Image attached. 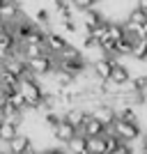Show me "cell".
I'll use <instances>...</instances> for the list:
<instances>
[{
  "instance_id": "cell-22",
  "label": "cell",
  "mask_w": 147,
  "mask_h": 154,
  "mask_svg": "<svg viewBox=\"0 0 147 154\" xmlns=\"http://www.w3.org/2000/svg\"><path fill=\"white\" fill-rule=\"evenodd\" d=\"M108 35L115 39V42L127 39V28H124V23H113V21H108Z\"/></svg>"
},
{
  "instance_id": "cell-30",
  "label": "cell",
  "mask_w": 147,
  "mask_h": 154,
  "mask_svg": "<svg viewBox=\"0 0 147 154\" xmlns=\"http://www.w3.org/2000/svg\"><path fill=\"white\" fill-rule=\"evenodd\" d=\"M136 7H140L142 12H147V0H136Z\"/></svg>"
},
{
  "instance_id": "cell-17",
  "label": "cell",
  "mask_w": 147,
  "mask_h": 154,
  "mask_svg": "<svg viewBox=\"0 0 147 154\" xmlns=\"http://www.w3.org/2000/svg\"><path fill=\"white\" fill-rule=\"evenodd\" d=\"M87 145H90V154H108L106 136H94V138H87Z\"/></svg>"
},
{
  "instance_id": "cell-20",
  "label": "cell",
  "mask_w": 147,
  "mask_h": 154,
  "mask_svg": "<svg viewBox=\"0 0 147 154\" xmlns=\"http://www.w3.org/2000/svg\"><path fill=\"white\" fill-rule=\"evenodd\" d=\"M133 60H147V37H138L133 42V53H131Z\"/></svg>"
},
{
  "instance_id": "cell-11",
  "label": "cell",
  "mask_w": 147,
  "mask_h": 154,
  "mask_svg": "<svg viewBox=\"0 0 147 154\" xmlns=\"http://www.w3.org/2000/svg\"><path fill=\"white\" fill-rule=\"evenodd\" d=\"M7 149L14 152V154H32V140L28 138V136L19 134L12 143H7Z\"/></svg>"
},
{
  "instance_id": "cell-12",
  "label": "cell",
  "mask_w": 147,
  "mask_h": 154,
  "mask_svg": "<svg viewBox=\"0 0 147 154\" xmlns=\"http://www.w3.org/2000/svg\"><path fill=\"white\" fill-rule=\"evenodd\" d=\"M67 46H69V44H67V39H64L62 35H58V32H48V35H46V48H48L53 55L62 53Z\"/></svg>"
},
{
  "instance_id": "cell-19",
  "label": "cell",
  "mask_w": 147,
  "mask_h": 154,
  "mask_svg": "<svg viewBox=\"0 0 147 154\" xmlns=\"http://www.w3.org/2000/svg\"><path fill=\"white\" fill-rule=\"evenodd\" d=\"M5 99H9V101H12V103H14V106H16V108H19V110H21V113H26V110H28V108H32L30 103H28V99H26V94H23V92H21V90H14V92H12V94H9V97H5Z\"/></svg>"
},
{
  "instance_id": "cell-4",
  "label": "cell",
  "mask_w": 147,
  "mask_h": 154,
  "mask_svg": "<svg viewBox=\"0 0 147 154\" xmlns=\"http://www.w3.org/2000/svg\"><path fill=\"white\" fill-rule=\"evenodd\" d=\"M90 113H92V117H96L99 122H103L108 129L113 127V124H115V120H117V110H115V106H113V103H96Z\"/></svg>"
},
{
  "instance_id": "cell-7",
  "label": "cell",
  "mask_w": 147,
  "mask_h": 154,
  "mask_svg": "<svg viewBox=\"0 0 147 154\" xmlns=\"http://www.w3.org/2000/svg\"><path fill=\"white\" fill-rule=\"evenodd\" d=\"M21 16H23V12H21V7H19V0H5L2 2V7H0V21L2 23L12 26L14 21H19Z\"/></svg>"
},
{
  "instance_id": "cell-14",
  "label": "cell",
  "mask_w": 147,
  "mask_h": 154,
  "mask_svg": "<svg viewBox=\"0 0 147 154\" xmlns=\"http://www.w3.org/2000/svg\"><path fill=\"white\" fill-rule=\"evenodd\" d=\"M103 16H101V12H99V9H94V7H92V9H87V12L83 14V23H85V32H92L94 30V28H99L103 23Z\"/></svg>"
},
{
  "instance_id": "cell-3",
  "label": "cell",
  "mask_w": 147,
  "mask_h": 154,
  "mask_svg": "<svg viewBox=\"0 0 147 154\" xmlns=\"http://www.w3.org/2000/svg\"><path fill=\"white\" fill-rule=\"evenodd\" d=\"M110 131L115 136H120L122 143H133V140H138V138H142L138 122H129V120H120V117H117L115 124L110 127Z\"/></svg>"
},
{
  "instance_id": "cell-9",
  "label": "cell",
  "mask_w": 147,
  "mask_h": 154,
  "mask_svg": "<svg viewBox=\"0 0 147 154\" xmlns=\"http://www.w3.org/2000/svg\"><path fill=\"white\" fill-rule=\"evenodd\" d=\"M87 115H90V110H85V108H81V106H71V108H67L64 110V120L67 122H71L74 127L81 131L83 129V124H85V120H87Z\"/></svg>"
},
{
  "instance_id": "cell-32",
  "label": "cell",
  "mask_w": 147,
  "mask_h": 154,
  "mask_svg": "<svg viewBox=\"0 0 147 154\" xmlns=\"http://www.w3.org/2000/svg\"><path fill=\"white\" fill-rule=\"evenodd\" d=\"M0 69H2V60H0Z\"/></svg>"
},
{
  "instance_id": "cell-8",
  "label": "cell",
  "mask_w": 147,
  "mask_h": 154,
  "mask_svg": "<svg viewBox=\"0 0 147 154\" xmlns=\"http://www.w3.org/2000/svg\"><path fill=\"white\" fill-rule=\"evenodd\" d=\"M81 134H85L87 138H94V136H106L108 134V127L103 122H99L96 117H92V113L87 115V120H85L83 129H81Z\"/></svg>"
},
{
  "instance_id": "cell-24",
  "label": "cell",
  "mask_w": 147,
  "mask_h": 154,
  "mask_svg": "<svg viewBox=\"0 0 147 154\" xmlns=\"http://www.w3.org/2000/svg\"><path fill=\"white\" fill-rule=\"evenodd\" d=\"M96 2H99V0H71V5L76 7V9H81V12H87V9H92Z\"/></svg>"
},
{
  "instance_id": "cell-33",
  "label": "cell",
  "mask_w": 147,
  "mask_h": 154,
  "mask_svg": "<svg viewBox=\"0 0 147 154\" xmlns=\"http://www.w3.org/2000/svg\"><path fill=\"white\" fill-rule=\"evenodd\" d=\"M7 152H9V149H7ZM9 154H14V152H9Z\"/></svg>"
},
{
  "instance_id": "cell-31",
  "label": "cell",
  "mask_w": 147,
  "mask_h": 154,
  "mask_svg": "<svg viewBox=\"0 0 147 154\" xmlns=\"http://www.w3.org/2000/svg\"><path fill=\"white\" fill-rule=\"evenodd\" d=\"M142 103H145V108H147V92H145V101H142Z\"/></svg>"
},
{
  "instance_id": "cell-27",
  "label": "cell",
  "mask_w": 147,
  "mask_h": 154,
  "mask_svg": "<svg viewBox=\"0 0 147 154\" xmlns=\"http://www.w3.org/2000/svg\"><path fill=\"white\" fill-rule=\"evenodd\" d=\"M62 28H64L67 32H74V35L78 32V23H76L74 19H67V21H62Z\"/></svg>"
},
{
  "instance_id": "cell-23",
  "label": "cell",
  "mask_w": 147,
  "mask_h": 154,
  "mask_svg": "<svg viewBox=\"0 0 147 154\" xmlns=\"http://www.w3.org/2000/svg\"><path fill=\"white\" fill-rule=\"evenodd\" d=\"M55 58H58V62H64V60H78V58H83V53L78 51L76 46H71V44H69L62 53H58Z\"/></svg>"
},
{
  "instance_id": "cell-25",
  "label": "cell",
  "mask_w": 147,
  "mask_h": 154,
  "mask_svg": "<svg viewBox=\"0 0 147 154\" xmlns=\"http://www.w3.org/2000/svg\"><path fill=\"white\" fill-rule=\"evenodd\" d=\"M35 21H37V23H41V26H48V21H51V14H48V9L39 7L37 14H35Z\"/></svg>"
},
{
  "instance_id": "cell-18",
  "label": "cell",
  "mask_w": 147,
  "mask_h": 154,
  "mask_svg": "<svg viewBox=\"0 0 147 154\" xmlns=\"http://www.w3.org/2000/svg\"><path fill=\"white\" fill-rule=\"evenodd\" d=\"M53 5H55V12L60 14V19L67 21V19H74V5H71V0H53Z\"/></svg>"
},
{
  "instance_id": "cell-13",
  "label": "cell",
  "mask_w": 147,
  "mask_h": 154,
  "mask_svg": "<svg viewBox=\"0 0 147 154\" xmlns=\"http://www.w3.org/2000/svg\"><path fill=\"white\" fill-rule=\"evenodd\" d=\"M19 53L23 55L26 60H32V58H39V55H44V53H51L46 48V44H21ZM53 55V53H51Z\"/></svg>"
},
{
  "instance_id": "cell-15",
  "label": "cell",
  "mask_w": 147,
  "mask_h": 154,
  "mask_svg": "<svg viewBox=\"0 0 147 154\" xmlns=\"http://www.w3.org/2000/svg\"><path fill=\"white\" fill-rule=\"evenodd\" d=\"M67 147H69V152H71V154H90L87 136L78 131V134H76V138H74L71 143H67Z\"/></svg>"
},
{
  "instance_id": "cell-26",
  "label": "cell",
  "mask_w": 147,
  "mask_h": 154,
  "mask_svg": "<svg viewBox=\"0 0 147 154\" xmlns=\"http://www.w3.org/2000/svg\"><path fill=\"white\" fill-rule=\"evenodd\" d=\"M44 120H46V124H48V127H55V124L60 122V120H62V115H58V113H55V110H46V115H44Z\"/></svg>"
},
{
  "instance_id": "cell-2",
  "label": "cell",
  "mask_w": 147,
  "mask_h": 154,
  "mask_svg": "<svg viewBox=\"0 0 147 154\" xmlns=\"http://www.w3.org/2000/svg\"><path fill=\"white\" fill-rule=\"evenodd\" d=\"M55 55H51V53H44V55H39V58H32L28 60V67H30V74L32 76H51L53 71L58 69V64H55Z\"/></svg>"
},
{
  "instance_id": "cell-1",
  "label": "cell",
  "mask_w": 147,
  "mask_h": 154,
  "mask_svg": "<svg viewBox=\"0 0 147 154\" xmlns=\"http://www.w3.org/2000/svg\"><path fill=\"white\" fill-rule=\"evenodd\" d=\"M19 90L26 94L28 103L32 106V110H39L41 108V101H44V94L46 92L41 90V83L37 81V76H23L19 83Z\"/></svg>"
},
{
  "instance_id": "cell-5",
  "label": "cell",
  "mask_w": 147,
  "mask_h": 154,
  "mask_svg": "<svg viewBox=\"0 0 147 154\" xmlns=\"http://www.w3.org/2000/svg\"><path fill=\"white\" fill-rule=\"evenodd\" d=\"M115 62H117V60H110V58H106V55L92 62V71H94V76H96V81H99V83H101V81H110Z\"/></svg>"
},
{
  "instance_id": "cell-6",
  "label": "cell",
  "mask_w": 147,
  "mask_h": 154,
  "mask_svg": "<svg viewBox=\"0 0 147 154\" xmlns=\"http://www.w3.org/2000/svg\"><path fill=\"white\" fill-rule=\"evenodd\" d=\"M76 134H78V129L74 127L71 122H67L64 117L53 127V136H55V140H58V143H71L74 138H76Z\"/></svg>"
},
{
  "instance_id": "cell-28",
  "label": "cell",
  "mask_w": 147,
  "mask_h": 154,
  "mask_svg": "<svg viewBox=\"0 0 147 154\" xmlns=\"http://www.w3.org/2000/svg\"><path fill=\"white\" fill-rule=\"evenodd\" d=\"M113 154H136V152H133V147H131V143H122Z\"/></svg>"
},
{
  "instance_id": "cell-10",
  "label": "cell",
  "mask_w": 147,
  "mask_h": 154,
  "mask_svg": "<svg viewBox=\"0 0 147 154\" xmlns=\"http://www.w3.org/2000/svg\"><path fill=\"white\" fill-rule=\"evenodd\" d=\"M19 124L16 120H0V143H12L19 136Z\"/></svg>"
},
{
  "instance_id": "cell-29",
  "label": "cell",
  "mask_w": 147,
  "mask_h": 154,
  "mask_svg": "<svg viewBox=\"0 0 147 154\" xmlns=\"http://www.w3.org/2000/svg\"><path fill=\"white\" fill-rule=\"evenodd\" d=\"M41 154H67L64 149H60V147H48V149H44Z\"/></svg>"
},
{
  "instance_id": "cell-16",
  "label": "cell",
  "mask_w": 147,
  "mask_h": 154,
  "mask_svg": "<svg viewBox=\"0 0 147 154\" xmlns=\"http://www.w3.org/2000/svg\"><path fill=\"white\" fill-rule=\"evenodd\" d=\"M110 81L115 85H127L129 81H131V74H129V69L124 67L122 62H115V67H113V76H110Z\"/></svg>"
},
{
  "instance_id": "cell-21",
  "label": "cell",
  "mask_w": 147,
  "mask_h": 154,
  "mask_svg": "<svg viewBox=\"0 0 147 154\" xmlns=\"http://www.w3.org/2000/svg\"><path fill=\"white\" fill-rule=\"evenodd\" d=\"M129 92H140V94H145L147 92V76H133L131 81H129Z\"/></svg>"
}]
</instances>
